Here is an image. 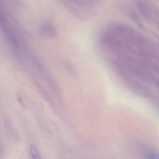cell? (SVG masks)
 I'll return each instance as SVG.
<instances>
[{
  "mask_svg": "<svg viewBox=\"0 0 159 159\" xmlns=\"http://www.w3.org/2000/svg\"><path fill=\"white\" fill-rule=\"evenodd\" d=\"M40 32L44 36L51 38L56 35V31L54 26L49 23H45L42 24L40 27Z\"/></svg>",
  "mask_w": 159,
  "mask_h": 159,
  "instance_id": "3957f363",
  "label": "cell"
},
{
  "mask_svg": "<svg viewBox=\"0 0 159 159\" xmlns=\"http://www.w3.org/2000/svg\"><path fill=\"white\" fill-rule=\"evenodd\" d=\"M145 157L146 159H159L158 154L151 151L146 153Z\"/></svg>",
  "mask_w": 159,
  "mask_h": 159,
  "instance_id": "5b68a950",
  "label": "cell"
},
{
  "mask_svg": "<svg viewBox=\"0 0 159 159\" xmlns=\"http://www.w3.org/2000/svg\"><path fill=\"white\" fill-rule=\"evenodd\" d=\"M68 10L79 20L84 21L94 15L96 10L95 3L81 1H66L64 3Z\"/></svg>",
  "mask_w": 159,
  "mask_h": 159,
  "instance_id": "6da1fadb",
  "label": "cell"
},
{
  "mask_svg": "<svg viewBox=\"0 0 159 159\" xmlns=\"http://www.w3.org/2000/svg\"><path fill=\"white\" fill-rule=\"evenodd\" d=\"M18 100L20 101V103L22 105H24L23 104V103L22 102V100L21 99V98L20 97H18Z\"/></svg>",
  "mask_w": 159,
  "mask_h": 159,
  "instance_id": "8992f818",
  "label": "cell"
},
{
  "mask_svg": "<svg viewBox=\"0 0 159 159\" xmlns=\"http://www.w3.org/2000/svg\"><path fill=\"white\" fill-rule=\"evenodd\" d=\"M138 7L140 11L142 13L144 17L146 18L149 22L154 23L157 25V7L153 3L150 2H146L142 1L138 3Z\"/></svg>",
  "mask_w": 159,
  "mask_h": 159,
  "instance_id": "7a4b0ae2",
  "label": "cell"
},
{
  "mask_svg": "<svg viewBox=\"0 0 159 159\" xmlns=\"http://www.w3.org/2000/svg\"><path fill=\"white\" fill-rule=\"evenodd\" d=\"M30 153L32 159H41L38 149L34 145L32 144L31 146Z\"/></svg>",
  "mask_w": 159,
  "mask_h": 159,
  "instance_id": "277c9868",
  "label": "cell"
}]
</instances>
